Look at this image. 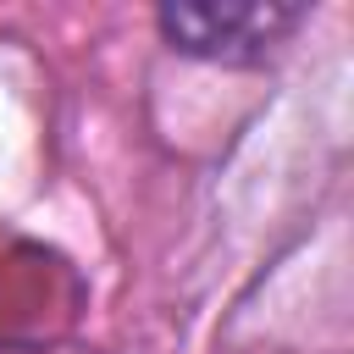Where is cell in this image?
I'll return each mask as SVG.
<instances>
[{"label": "cell", "instance_id": "obj_1", "mask_svg": "<svg viewBox=\"0 0 354 354\" xmlns=\"http://www.w3.org/2000/svg\"><path fill=\"white\" fill-rule=\"evenodd\" d=\"M310 6H277V0H221V6H160V39L199 61H260L277 50Z\"/></svg>", "mask_w": 354, "mask_h": 354}]
</instances>
